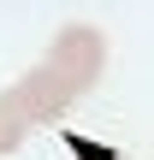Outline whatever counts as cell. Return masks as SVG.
I'll use <instances>...</instances> for the list:
<instances>
[{
	"instance_id": "obj_1",
	"label": "cell",
	"mask_w": 154,
	"mask_h": 160,
	"mask_svg": "<svg viewBox=\"0 0 154 160\" xmlns=\"http://www.w3.org/2000/svg\"><path fill=\"white\" fill-rule=\"evenodd\" d=\"M47 65L71 83V95H89L101 83V65H107V36L95 24H65L47 48Z\"/></svg>"
},
{
	"instance_id": "obj_2",
	"label": "cell",
	"mask_w": 154,
	"mask_h": 160,
	"mask_svg": "<svg viewBox=\"0 0 154 160\" xmlns=\"http://www.w3.org/2000/svg\"><path fill=\"white\" fill-rule=\"evenodd\" d=\"M0 101H12V107H18L30 125H53V119H59V113H65L77 95H71V83H65V77H59L47 59H42V65H36V71H24V77H18V83L0 95Z\"/></svg>"
},
{
	"instance_id": "obj_3",
	"label": "cell",
	"mask_w": 154,
	"mask_h": 160,
	"mask_svg": "<svg viewBox=\"0 0 154 160\" xmlns=\"http://www.w3.org/2000/svg\"><path fill=\"white\" fill-rule=\"evenodd\" d=\"M24 137H30V119H24L12 101H0V154H12Z\"/></svg>"
}]
</instances>
